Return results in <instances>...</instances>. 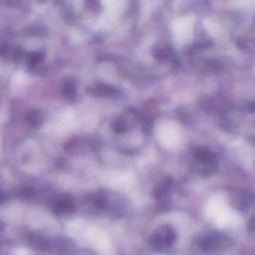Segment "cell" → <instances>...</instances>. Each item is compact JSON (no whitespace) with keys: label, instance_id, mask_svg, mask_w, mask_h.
Wrapping results in <instances>:
<instances>
[{"label":"cell","instance_id":"obj_1","mask_svg":"<svg viewBox=\"0 0 255 255\" xmlns=\"http://www.w3.org/2000/svg\"><path fill=\"white\" fill-rule=\"evenodd\" d=\"M176 239L174 229L169 225H162L151 234L149 238V245L156 251H164L168 249Z\"/></svg>","mask_w":255,"mask_h":255},{"label":"cell","instance_id":"obj_2","mask_svg":"<svg viewBox=\"0 0 255 255\" xmlns=\"http://www.w3.org/2000/svg\"><path fill=\"white\" fill-rule=\"evenodd\" d=\"M222 243H223L222 237L215 235V234H211V235H206L205 237H203L200 240L199 245L203 250L210 251V250L219 248L220 246H222Z\"/></svg>","mask_w":255,"mask_h":255},{"label":"cell","instance_id":"obj_3","mask_svg":"<svg viewBox=\"0 0 255 255\" xmlns=\"http://www.w3.org/2000/svg\"><path fill=\"white\" fill-rule=\"evenodd\" d=\"M54 208L58 214H70L74 211V203L70 196L64 195L56 202Z\"/></svg>","mask_w":255,"mask_h":255},{"label":"cell","instance_id":"obj_4","mask_svg":"<svg viewBox=\"0 0 255 255\" xmlns=\"http://www.w3.org/2000/svg\"><path fill=\"white\" fill-rule=\"evenodd\" d=\"M194 156L199 162H202L204 164H211L214 161V157L211 151L203 146L197 147L194 150Z\"/></svg>","mask_w":255,"mask_h":255},{"label":"cell","instance_id":"obj_5","mask_svg":"<svg viewBox=\"0 0 255 255\" xmlns=\"http://www.w3.org/2000/svg\"><path fill=\"white\" fill-rule=\"evenodd\" d=\"M62 95L67 100H73L76 95V86L74 82H66L62 87Z\"/></svg>","mask_w":255,"mask_h":255},{"label":"cell","instance_id":"obj_6","mask_svg":"<svg viewBox=\"0 0 255 255\" xmlns=\"http://www.w3.org/2000/svg\"><path fill=\"white\" fill-rule=\"evenodd\" d=\"M27 121L33 128H38L42 123V116L38 111H30L27 116Z\"/></svg>","mask_w":255,"mask_h":255},{"label":"cell","instance_id":"obj_7","mask_svg":"<svg viewBox=\"0 0 255 255\" xmlns=\"http://www.w3.org/2000/svg\"><path fill=\"white\" fill-rule=\"evenodd\" d=\"M113 128L117 132H124L126 130V126L122 120H117L113 123Z\"/></svg>","mask_w":255,"mask_h":255},{"label":"cell","instance_id":"obj_8","mask_svg":"<svg viewBox=\"0 0 255 255\" xmlns=\"http://www.w3.org/2000/svg\"><path fill=\"white\" fill-rule=\"evenodd\" d=\"M41 59H42L41 55L38 54V53H35V54H33V55L31 56V63L35 65V64L39 63V62L41 61Z\"/></svg>","mask_w":255,"mask_h":255}]
</instances>
